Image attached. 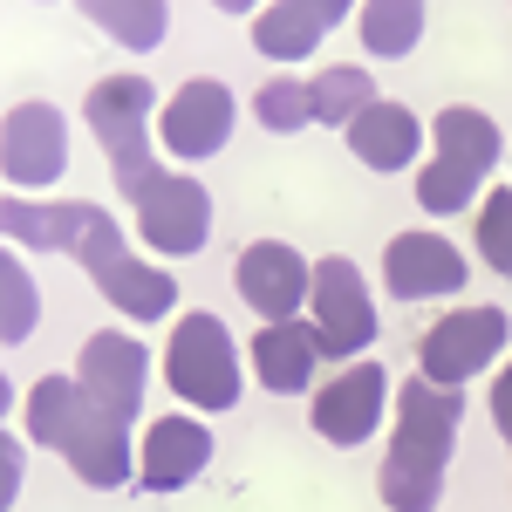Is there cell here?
<instances>
[{"label":"cell","instance_id":"2","mask_svg":"<svg viewBox=\"0 0 512 512\" xmlns=\"http://www.w3.org/2000/svg\"><path fill=\"white\" fill-rule=\"evenodd\" d=\"M28 437L48 444V451H62L69 472L82 485H96V492H110V485L130 478V424L110 417L76 376H41L28 390Z\"/></svg>","mask_w":512,"mask_h":512},{"label":"cell","instance_id":"11","mask_svg":"<svg viewBox=\"0 0 512 512\" xmlns=\"http://www.w3.org/2000/svg\"><path fill=\"white\" fill-rule=\"evenodd\" d=\"M130 205H137V233L151 239L158 253H198L205 233H212V198H205V185H192V178L158 171Z\"/></svg>","mask_w":512,"mask_h":512},{"label":"cell","instance_id":"9","mask_svg":"<svg viewBox=\"0 0 512 512\" xmlns=\"http://www.w3.org/2000/svg\"><path fill=\"white\" fill-rule=\"evenodd\" d=\"M0 171L14 198L35 192V185H55L69 171V123L55 103H14L7 123H0Z\"/></svg>","mask_w":512,"mask_h":512},{"label":"cell","instance_id":"7","mask_svg":"<svg viewBox=\"0 0 512 512\" xmlns=\"http://www.w3.org/2000/svg\"><path fill=\"white\" fill-rule=\"evenodd\" d=\"M506 349V315L499 308H458V315H444L424 328V342H417V376L437 383V390H458L465 376L478 369H492V355Z\"/></svg>","mask_w":512,"mask_h":512},{"label":"cell","instance_id":"24","mask_svg":"<svg viewBox=\"0 0 512 512\" xmlns=\"http://www.w3.org/2000/svg\"><path fill=\"white\" fill-rule=\"evenodd\" d=\"M478 253H485L492 274L512 280V185L485 198V212H478Z\"/></svg>","mask_w":512,"mask_h":512},{"label":"cell","instance_id":"17","mask_svg":"<svg viewBox=\"0 0 512 512\" xmlns=\"http://www.w3.org/2000/svg\"><path fill=\"white\" fill-rule=\"evenodd\" d=\"M335 21H349L342 0H274V7H260V21H253V48H260L267 62H301Z\"/></svg>","mask_w":512,"mask_h":512},{"label":"cell","instance_id":"26","mask_svg":"<svg viewBox=\"0 0 512 512\" xmlns=\"http://www.w3.org/2000/svg\"><path fill=\"white\" fill-rule=\"evenodd\" d=\"M492 417H499V437L512 444V369H499V383H492Z\"/></svg>","mask_w":512,"mask_h":512},{"label":"cell","instance_id":"20","mask_svg":"<svg viewBox=\"0 0 512 512\" xmlns=\"http://www.w3.org/2000/svg\"><path fill=\"white\" fill-rule=\"evenodd\" d=\"M82 21H96V28L110 41H123V48H158L171 7H164V0H137V7H123V0H82Z\"/></svg>","mask_w":512,"mask_h":512},{"label":"cell","instance_id":"15","mask_svg":"<svg viewBox=\"0 0 512 512\" xmlns=\"http://www.w3.org/2000/svg\"><path fill=\"white\" fill-rule=\"evenodd\" d=\"M76 383L110 417H137V403H144V349L123 335V328H103V335H89V349H82V362H76Z\"/></svg>","mask_w":512,"mask_h":512},{"label":"cell","instance_id":"4","mask_svg":"<svg viewBox=\"0 0 512 512\" xmlns=\"http://www.w3.org/2000/svg\"><path fill=\"white\" fill-rule=\"evenodd\" d=\"M151 82L144 76H103L89 96H82V123L96 130V144H103V158L117 171L123 198H137L151 178H158V164H151Z\"/></svg>","mask_w":512,"mask_h":512},{"label":"cell","instance_id":"25","mask_svg":"<svg viewBox=\"0 0 512 512\" xmlns=\"http://www.w3.org/2000/svg\"><path fill=\"white\" fill-rule=\"evenodd\" d=\"M0 294H7V315H0V342H21L35 328V280L21 274V260L7 253L0 260Z\"/></svg>","mask_w":512,"mask_h":512},{"label":"cell","instance_id":"12","mask_svg":"<svg viewBox=\"0 0 512 512\" xmlns=\"http://www.w3.org/2000/svg\"><path fill=\"white\" fill-rule=\"evenodd\" d=\"M158 137L171 158H219L233 137V89L226 82H185L158 117Z\"/></svg>","mask_w":512,"mask_h":512},{"label":"cell","instance_id":"8","mask_svg":"<svg viewBox=\"0 0 512 512\" xmlns=\"http://www.w3.org/2000/svg\"><path fill=\"white\" fill-rule=\"evenodd\" d=\"M308 308H315V349L321 355H342L349 362L355 349H369L376 342V301H369V287L355 274V260L342 253H328L315 260V294H308Z\"/></svg>","mask_w":512,"mask_h":512},{"label":"cell","instance_id":"3","mask_svg":"<svg viewBox=\"0 0 512 512\" xmlns=\"http://www.w3.org/2000/svg\"><path fill=\"white\" fill-rule=\"evenodd\" d=\"M458 390H437L424 376L403 383V403H396V437L390 458H383V506L390 512H431L437 492H444V465H451V444H458Z\"/></svg>","mask_w":512,"mask_h":512},{"label":"cell","instance_id":"5","mask_svg":"<svg viewBox=\"0 0 512 512\" xmlns=\"http://www.w3.org/2000/svg\"><path fill=\"white\" fill-rule=\"evenodd\" d=\"M431 130H437V158L424 164V178H417V205H424V212H458V205H472V192L485 185V171L499 164V123L485 117V110L451 103Z\"/></svg>","mask_w":512,"mask_h":512},{"label":"cell","instance_id":"1","mask_svg":"<svg viewBox=\"0 0 512 512\" xmlns=\"http://www.w3.org/2000/svg\"><path fill=\"white\" fill-rule=\"evenodd\" d=\"M7 233L21 239V246H48V253H76L89 280H96V294L123 308L130 321H164L171 315V301H178V280L164 274V267H144L137 253H130V239L123 226L103 212V205H89V198H7Z\"/></svg>","mask_w":512,"mask_h":512},{"label":"cell","instance_id":"13","mask_svg":"<svg viewBox=\"0 0 512 512\" xmlns=\"http://www.w3.org/2000/svg\"><path fill=\"white\" fill-rule=\"evenodd\" d=\"M233 280L267 321H294V308H308V294H315V267H308L294 246H280V239H253V246L239 253Z\"/></svg>","mask_w":512,"mask_h":512},{"label":"cell","instance_id":"21","mask_svg":"<svg viewBox=\"0 0 512 512\" xmlns=\"http://www.w3.org/2000/svg\"><path fill=\"white\" fill-rule=\"evenodd\" d=\"M355 28H362V48L369 55H410L417 35H424V7L417 0H369L355 14Z\"/></svg>","mask_w":512,"mask_h":512},{"label":"cell","instance_id":"23","mask_svg":"<svg viewBox=\"0 0 512 512\" xmlns=\"http://www.w3.org/2000/svg\"><path fill=\"white\" fill-rule=\"evenodd\" d=\"M253 117L267 123V130H280V137H294L301 123H315V89L294 76H274L253 89Z\"/></svg>","mask_w":512,"mask_h":512},{"label":"cell","instance_id":"22","mask_svg":"<svg viewBox=\"0 0 512 512\" xmlns=\"http://www.w3.org/2000/svg\"><path fill=\"white\" fill-rule=\"evenodd\" d=\"M308 89H315V123H335V130H349L369 103H376V76H362V69H321V76H308Z\"/></svg>","mask_w":512,"mask_h":512},{"label":"cell","instance_id":"18","mask_svg":"<svg viewBox=\"0 0 512 512\" xmlns=\"http://www.w3.org/2000/svg\"><path fill=\"white\" fill-rule=\"evenodd\" d=\"M246 349H253V376H260L274 396H301L308 383H315L321 349H315V335H308L301 321H267Z\"/></svg>","mask_w":512,"mask_h":512},{"label":"cell","instance_id":"19","mask_svg":"<svg viewBox=\"0 0 512 512\" xmlns=\"http://www.w3.org/2000/svg\"><path fill=\"white\" fill-rule=\"evenodd\" d=\"M342 137H349V151L369 164V171H403V164L417 158V144H424V123L410 117L403 103H383V96H376Z\"/></svg>","mask_w":512,"mask_h":512},{"label":"cell","instance_id":"14","mask_svg":"<svg viewBox=\"0 0 512 512\" xmlns=\"http://www.w3.org/2000/svg\"><path fill=\"white\" fill-rule=\"evenodd\" d=\"M383 280L403 301H431V294H465V253L437 233H396L383 246Z\"/></svg>","mask_w":512,"mask_h":512},{"label":"cell","instance_id":"6","mask_svg":"<svg viewBox=\"0 0 512 512\" xmlns=\"http://www.w3.org/2000/svg\"><path fill=\"white\" fill-rule=\"evenodd\" d=\"M164 376L171 390L198 403V410H233L239 403V349L219 315H185L171 349H164Z\"/></svg>","mask_w":512,"mask_h":512},{"label":"cell","instance_id":"10","mask_svg":"<svg viewBox=\"0 0 512 512\" xmlns=\"http://www.w3.org/2000/svg\"><path fill=\"white\" fill-rule=\"evenodd\" d=\"M383 403H390V376L383 362H349L342 376H328L315 390V431L328 444H369L376 424H383Z\"/></svg>","mask_w":512,"mask_h":512},{"label":"cell","instance_id":"16","mask_svg":"<svg viewBox=\"0 0 512 512\" xmlns=\"http://www.w3.org/2000/svg\"><path fill=\"white\" fill-rule=\"evenodd\" d=\"M205 458H212V431L198 417H158L144 431V451H137V478L151 492H178L205 472Z\"/></svg>","mask_w":512,"mask_h":512}]
</instances>
